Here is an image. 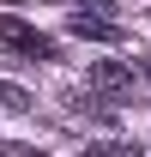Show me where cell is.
Segmentation results:
<instances>
[{
	"label": "cell",
	"instance_id": "6da1fadb",
	"mask_svg": "<svg viewBox=\"0 0 151 157\" xmlns=\"http://www.w3.org/2000/svg\"><path fill=\"white\" fill-rule=\"evenodd\" d=\"M0 42H6L12 55H24V60H48L55 55V42L42 36V30H30L24 18H12V12H0Z\"/></svg>",
	"mask_w": 151,
	"mask_h": 157
},
{
	"label": "cell",
	"instance_id": "7a4b0ae2",
	"mask_svg": "<svg viewBox=\"0 0 151 157\" xmlns=\"http://www.w3.org/2000/svg\"><path fill=\"white\" fill-rule=\"evenodd\" d=\"M85 78H91V91H103V97H127V91H133V73L115 67V60H97Z\"/></svg>",
	"mask_w": 151,
	"mask_h": 157
},
{
	"label": "cell",
	"instance_id": "3957f363",
	"mask_svg": "<svg viewBox=\"0 0 151 157\" xmlns=\"http://www.w3.org/2000/svg\"><path fill=\"white\" fill-rule=\"evenodd\" d=\"M67 30H73V36H91V42H121V30H115V24H103V18H73Z\"/></svg>",
	"mask_w": 151,
	"mask_h": 157
},
{
	"label": "cell",
	"instance_id": "277c9868",
	"mask_svg": "<svg viewBox=\"0 0 151 157\" xmlns=\"http://www.w3.org/2000/svg\"><path fill=\"white\" fill-rule=\"evenodd\" d=\"M24 109H30V97L18 85H0V115H24Z\"/></svg>",
	"mask_w": 151,
	"mask_h": 157
},
{
	"label": "cell",
	"instance_id": "5b68a950",
	"mask_svg": "<svg viewBox=\"0 0 151 157\" xmlns=\"http://www.w3.org/2000/svg\"><path fill=\"white\" fill-rule=\"evenodd\" d=\"M79 6H91V12H109V0H79Z\"/></svg>",
	"mask_w": 151,
	"mask_h": 157
},
{
	"label": "cell",
	"instance_id": "8992f818",
	"mask_svg": "<svg viewBox=\"0 0 151 157\" xmlns=\"http://www.w3.org/2000/svg\"><path fill=\"white\" fill-rule=\"evenodd\" d=\"M145 73H151V67H145Z\"/></svg>",
	"mask_w": 151,
	"mask_h": 157
}]
</instances>
